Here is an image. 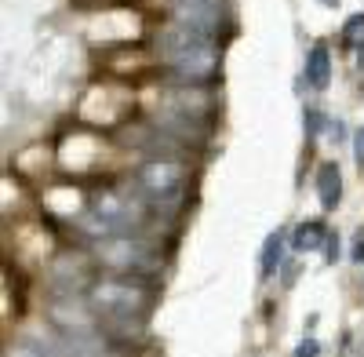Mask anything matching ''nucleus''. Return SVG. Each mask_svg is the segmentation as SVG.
I'll use <instances>...</instances> for the list:
<instances>
[{
  "label": "nucleus",
  "instance_id": "4",
  "mask_svg": "<svg viewBox=\"0 0 364 357\" xmlns=\"http://www.w3.org/2000/svg\"><path fill=\"white\" fill-rule=\"evenodd\" d=\"M171 73H175L178 84L211 87V80L219 77V55H215V48H200V51H190V55H178V58H171Z\"/></svg>",
  "mask_w": 364,
  "mask_h": 357
},
{
  "label": "nucleus",
  "instance_id": "3",
  "mask_svg": "<svg viewBox=\"0 0 364 357\" xmlns=\"http://www.w3.org/2000/svg\"><path fill=\"white\" fill-rule=\"evenodd\" d=\"M139 186L154 197V201L175 197V193H182V186H186V164L175 161V157L149 161V164H142V171H139Z\"/></svg>",
  "mask_w": 364,
  "mask_h": 357
},
{
  "label": "nucleus",
  "instance_id": "1",
  "mask_svg": "<svg viewBox=\"0 0 364 357\" xmlns=\"http://www.w3.org/2000/svg\"><path fill=\"white\" fill-rule=\"evenodd\" d=\"M91 307L102 314V321H142L149 314V307H154V292L135 274L132 281L95 284L91 288Z\"/></svg>",
  "mask_w": 364,
  "mask_h": 357
},
{
  "label": "nucleus",
  "instance_id": "13",
  "mask_svg": "<svg viewBox=\"0 0 364 357\" xmlns=\"http://www.w3.org/2000/svg\"><path fill=\"white\" fill-rule=\"evenodd\" d=\"M317 353H321V346H317L314 339H302L299 350H295V357H317Z\"/></svg>",
  "mask_w": 364,
  "mask_h": 357
},
{
  "label": "nucleus",
  "instance_id": "15",
  "mask_svg": "<svg viewBox=\"0 0 364 357\" xmlns=\"http://www.w3.org/2000/svg\"><path fill=\"white\" fill-rule=\"evenodd\" d=\"M324 135H328V139H339V135H343V124H339V121H324Z\"/></svg>",
  "mask_w": 364,
  "mask_h": 357
},
{
  "label": "nucleus",
  "instance_id": "16",
  "mask_svg": "<svg viewBox=\"0 0 364 357\" xmlns=\"http://www.w3.org/2000/svg\"><path fill=\"white\" fill-rule=\"evenodd\" d=\"M357 73H360V87H364V48H360V58H357Z\"/></svg>",
  "mask_w": 364,
  "mask_h": 357
},
{
  "label": "nucleus",
  "instance_id": "17",
  "mask_svg": "<svg viewBox=\"0 0 364 357\" xmlns=\"http://www.w3.org/2000/svg\"><path fill=\"white\" fill-rule=\"evenodd\" d=\"M321 4H324V8H336V4H339V0H321Z\"/></svg>",
  "mask_w": 364,
  "mask_h": 357
},
{
  "label": "nucleus",
  "instance_id": "10",
  "mask_svg": "<svg viewBox=\"0 0 364 357\" xmlns=\"http://www.w3.org/2000/svg\"><path fill=\"white\" fill-rule=\"evenodd\" d=\"M324 121H328V117H324L321 110H306V117H302V124H306V132H310V135L324 132Z\"/></svg>",
  "mask_w": 364,
  "mask_h": 357
},
{
  "label": "nucleus",
  "instance_id": "9",
  "mask_svg": "<svg viewBox=\"0 0 364 357\" xmlns=\"http://www.w3.org/2000/svg\"><path fill=\"white\" fill-rule=\"evenodd\" d=\"M343 44L346 48H364V15H353V18H346V26H343Z\"/></svg>",
  "mask_w": 364,
  "mask_h": 357
},
{
  "label": "nucleus",
  "instance_id": "7",
  "mask_svg": "<svg viewBox=\"0 0 364 357\" xmlns=\"http://www.w3.org/2000/svg\"><path fill=\"white\" fill-rule=\"evenodd\" d=\"M328 230H324V223H299L295 226V233H291V245L299 248V252H314V248H321V245H328Z\"/></svg>",
  "mask_w": 364,
  "mask_h": 357
},
{
  "label": "nucleus",
  "instance_id": "8",
  "mask_svg": "<svg viewBox=\"0 0 364 357\" xmlns=\"http://www.w3.org/2000/svg\"><path fill=\"white\" fill-rule=\"evenodd\" d=\"M281 248H284V233L277 230V233H269V237H266L262 255H259V274H262V277H269V274L281 266Z\"/></svg>",
  "mask_w": 364,
  "mask_h": 357
},
{
  "label": "nucleus",
  "instance_id": "11",
  "mask_svg": "<svg viewBox=\"0 0 364 357\" xmlns=\"http://www.w3.org/2000/svg\"><path fill=\"white\" fill-rule=\"evenodd\" d=\"M350 259L353 262H364V226L357 230V237H353V248H350Z\"/></svg>",
  "mask_w": 364,
  "mask_h": 357
},
{
  "label": "nucleus",
  "instance_id": "5",
  "mask_svg": "<svg viewBox=\"0 0 364 357\" xmlns=\"http://www.w3.org/2000/svg\"><path fill=\"white\" fill-rule=\"evenodd\" d=\"M317 197H321L324 212H336V208H339V201H343V175H339V164H321V171H317Z\"/></svg>",
  "mask_w": 364,
  "mask_h": 357
},
{
  "label": "nucleus",
  "instance_id": "2",
  "mask_svg": "<svg viewBox=\"0 0 364 357\" xmlns=\"http://www.w3.org/2000/svg\"><path fill=\"white\" fill-rule=\"evenodd\" d=\"M99 262L113 266L120 274H146L154 270V252H149L142 241H132V233H109L102 237V245L95 248Z\"/></svg>",
  "mask_w": 364,
  "mask_h": 357
},
{
  "label": "nucleus",
  "instance_id": "12",
  "mask_svg": "<svg viewBox=\"0 0 364 357\" xmlns=\"http://www.w3.org/2000/svg\"><path fill=\"white\" fill-rule=\"evenodd\" d=\"M353 161L360 164V171H364V128L353 135Z\"/></svg>",
  "mask_w": 364,
  "mask_h": 357
},
{
  "label": "nucleus",
  "instance_id": "14",
  "mask_svg": "<svg viewBox=\"0 0 364 357\" xmlns=\"http://www.w3.org/2000/svg\"><path fill=\"white\" fill-rule=\"evenodd\" d=\"M295 277H299V262H288V266H284V288H291Z\"/></svg>",
  "mask_w": 364,
  "mask_h": 357
},
{
  "label": "nucleus",
  "instance_id": "6",
  "mask_svg": "<svg viewBox=\"0 0 364 357\" xmlns=\"http://www.w3.org/2000/svg\"><path fill=\"white\" fill-rule=\"evenodd\" d=\"M306 80L310 87H317V92H324V87L331 84V55L324 44H314L310 55H306Z\"/></svg>",
  "mask_w": 364,
  "mask_h": 357
}]
</instances>
